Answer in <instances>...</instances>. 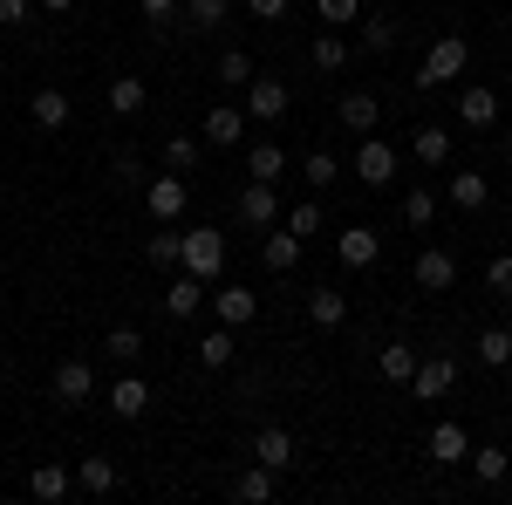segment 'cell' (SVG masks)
I'll use <instances>...</instances> for the list:
<instances>
[{"label": "cell", "instance_id": "42", "mask_svg": "<svg viewBox=\"0 0 512 505\" xmlns=\"http://www.w3.org/2000/svg\"><path fill=\"white\" fill-rule=\"evenodd\" d=\"M315 14L328 28H349V21H362V0H315Z\"/></svg>", "mask_w": 512, "mask_h": 505}, {"label": "cell", "instance_id": "4", "mask_svg": "<svg viewBox=\"0 0 512 505\" xmlns=\"http://www.w3.org/2000/svg\"><path fill=\"white\" fill-rule=\"evenodd\" d=\"M246 458H253V465H267V471H280V478H287V471L301 465V451H294V430H280V424L253 430V444H246Z\"/></svg>", "mask_w": 512, "mask_h": 505}, {"label": "cell", "instance_id": "41", "mask_svg": "<svg viewBox=\"0 0 512 505\" xmlns=\"http://www.w3.org/2000/svg\"><path fill=\"white\" fill-rule=\"evenodd\" d=\"M315 69H328V76H335V69H349V41H342V35H321L315 41Z\"/></svg>", "mask_w": 512, "mask_h": 505}, {"label": "cell", "instance_id": "36", "mask_svg": "<svg viewBox=\"0 0 512 505\" xmlns=\"http://www.w3.org/2000/svg\"><path fill=\"white\" fill-rule=\"evenodd\" d=\"M198 157H205V144H198V137H171V144H164V171H185V178H192Z\"/></svg>", "mask_w": 512, "mask_h": 505}, {"label": "cell", "instance_id": "43", "mask_svg": "<svg viewBox=\"0 0 512 505\" xmlns=\"http://www.w3.org/2000/svg\"><path fill=\"white\" fill-rule=\"evenodd\" d=\"M137 14H144L151 28H171V21L185 14V0H137Z\"/></svg>", "mask_w": 512, "mask_h": 505}, {"label": "cell", "instance_id": "47", "mask_svg": "<svg viewBox=\"0 0 512 505\" xmlns=\"http://www.w3.org/2000/svg\"><path fill=\"white\" fill-rule=\"evenodd\" d=\"M246 14H253V21H280V14H287V0H246Z\"/></svg>", "mask_w": 512, "mask_h": 505}, {"label": "cell", "instance_id": "7", "mask_svg": "<svg viewBox=\"0 0 512 505\" xmlns=\"http://www.w3.org/2000/svg\"><path fill=\"white\" fill-rule=\"evenodd\" d=\"M287 103H294V96H287V82H280V76H253V82H246V117H253V123H280V117H287Z\"/></svg>", "mask_w": 512, "mask_h": 505}, {"label": "cell", "instance_id": "49", "mask_svg": "<svg viewBox=\"0 0 512 505\" xmlns=\"http://www.w3.org/2000/svg\"><path fill=\"white\" fill-rule=\"evenodd\" d=\"M506 157H512V130H506Z\"/></svg>", "mask_w": 512, "mask_h": 505}, {"label": "cell", "instance_id": "5", "mask_svg": "<svg viewBox=\"0 0 512 505\" xmlns=\"http://www.w3.org/2000/svg\"><path fill=\"white\" fill-rule=\"evenodd\" d=\"M185 198H192L185 171H164V178L144 185V205H151V219H164V226H178V219H185Z\"/></svg>", "mask_w": 512, "mask_h": 505}, {"label": "cell", "instance_id": "13", "mask_svg": "<svg viewBox=\"0 0 512 505\" xmlns=\"http://www.w3.org/2000/svg\"><path fill=\"white\" fill-rule=\"evenodd\" d=\"M76 485H82V492H89V499H110V492H117V485H123L117 458H103V451H96V458H76Z\"/></svg>", "mask_w": 512, "mask_h": 505}, {"label": "cell", "instance_id": "9", "mask_svg": "<svg viewBox=\"0 0 512 505\" xmlns=\"http://www.w3.org/2000/svg\"><path fill=\"white\" fill-rule=\"evenodd\" d=\"M499 110H506V103H499V96H492L485 82L458 89V123H465V130H492V123H499Z\"/></svg>", "mask_w": 512, "mask_h": 505}, {"label": "cell", "instance_id": "24", "mask_svg": "<svg viewBox=\"0 0 512 505\" xmlns=\"http://www.w3.org/2000/svg\"><path fill=\"white\" fill-rule=\"evenodd\" d=\"M226 14H233V0H185L178 21H185L192 35H212V28H226Z\"/></svg>", "mask_w": 512, "mask_h": 505}, {"label": "cell", "instance_id": "30", "mask_svg": "<svg viewBox=\"0 0 512 505\" xmlns=\"http://www.w3.org/2000/svg\"><path fill=\"white\" fill-rule=\"evenodd\" d=\"M396 212H403V226H410V233H424V226H431V219H437V198L424 192V185H410V192H403V205H396Z\"/></svg>", "mask_w": 512, "mask_h": 505}, {"label": "cell", "instance_id": "14", "mask_svg": "<svg viewBox=\"0 0 512 505\" xmlns=\"http://www.w3.org/2000/svg\"><path fill=\"white\" fill-rule=\"evenodd\" d=\"M376 253H383V239L369 233V226H349V233L335 239V260L349 273H362V267H376Z\"/></svg>", "mask_w": 512, "mask_h": 505}, {"label": "cell", "instance_id": "34", "mask_svg": "<svg viewBox=\"0 0 512 505\" xmlns=\"http://www.w3.org/2000/svg\"><path fill=\"white\" fill-rule=\"evenodd\" d=\"M233 355H239V349H233V328H226V321H219V328L198 342V362H205V369H226Z\"/></svg>", "mask_w": 512, "mask_h": 505}, {"label": "cell", "instance_id": "26", "mask_svg": "<svg viewBox=\"0 0 512 505\" xmlns=\"http://www.w3.org/2000/svg\"><path fill=\"white\" fill-rule=\"evenodd\" d=\"M472 471H478V485H499L512 471V451L506 444H472Z\"/></svg>", "mask_w": 512, "mask_h": 505}, {"label": "cell", "instance_id": "44", "mask_svg": "<svg viewBox=\"0 0 512 505\" xmlns=\"http://www.w3.org/2000/svg\"><path fill=\"white\" fill-rule=\"evenodd\" d=\"M287 226H294L301 239H315V233H321V205H315V198H301V205L287 212Z\"/></svg>", "mask_w": 512, "mask_h": 505}, {"label": "cell", "instance_id": "25", "mask_svg": "<svg viewBox=\"0 0 512 505\" xmlns=\"http://www.w3.org/2000/svg\"><path fill=\"white\" fill-rule=\"evenodd\" d=\"M28 117H35V130H62V123H69V96H62V89H35Z\"/></svg>", "mask_w": 512, "mask_h": 505}, {"label": "cell", "instance_id": "40", "mask_svg": "<svg viewBox=\"0 0 512 505\" xmlns=\"http://www.w3.org/2000/svg\"><path fill=\"white\" fill-rule=\"evenodd\" d=\"M103 355H117V362H137V355H144V335H137V328H110V335H103Z\"/></svg>", "mask_w": 512, "mask_h": 505}, {"label": "cell", "instance_id": "8", "mask_svg": "<svg viewBox=\"0 0 512 505\" xmlns=\"http://www.w3.org/2000/svg\"><path fill=\"white\" fill-rule=\"evenodd\" d=\"M451 383H458V362H451V355H431V362H417L410 396H417V403H437V396H451Z\"/></svg>", "mask_w": 512, "mask_h": 505}, {"label": "cell", "instance_id": "37", "mask_svg": "<svg viewBox=\"0 0 512 505\" xmlns=\"http://www.w3.org/2000/svg\"><path fill=\"white\" fill-rule=\"evenodd\" d=\"M485 198H492V185H485L478 171H458V185H451V205H458V212H478Z\"/></svg>", "mask_w": 512, "mask_h": 505}, {"label": "cell", "instance_id": "6", "mask_svg": "<svg viewBox=\"0 0 512 505\" xmlns=\"http://www.w3.org/2000/svg\"><path fill=\"white\" fill-rule=\"evenodd\" d=\"M355 185H369V192H376V185H390L396 178V144H383V137H362V151H355Z\"/></svg>", "mask_w": 512, "mask_h": 505}, {"label": "cell", "instance_id": "28", "mask_svg": "<svg viewBox=\"0 0 512 505\" xmlns=\"http://www.w3.org/2000/svg\"><path fill=\"white\" fill-rule=\"evenodd\" d=\"M144 253H151L158 267H185V233H178V226H158V233L144 239Z\"/></svg>", "mask_w": 512, "mask_h": 505}, {"label": "cell", "instance_id": "20", "mask_svg": "<svg viewBox=\"0 0 512 505\" xmlns=\"http://www.w3.org/2000/svg\"><path fill=\"white\" fill-rule=\"evenodd\" d=\"M274 492H280V471H267V465H246V471L233 478V499H239V505H267Z\"/></svg>", "mask_w": 512, "mask_h": 505}, {"label": "cell", "instance_id": "11", "mask_svg": "<svg viewBox=\"0 0 512 505\" xmlns=\"http://www.w3.org/2000/svg\"><path fill=\"white\" fill-rule=\"evenodd\" d=\"M89 396H96V369H89V362H76V355H69V362H62V369H55V403H69V410H82V403H89Z\"/></svg>", "mask_w": 512, "mask_h": 505}, {"label": "cell", "instance_id": "10", "mask_svg": "<svg viewBox=\"0 0 512 505\" xmlns=\"http://www.w3.org/2000/svg\"><path fill=\"white\" fill-rule=\"evenodd\" d=\"M417 287H424V294H451V287H458V260H451L444 246H424V253H417Z\"/></svg>", "mask_w": 512, "mask_h": 505}, {"label": "cell", "instance_id": "3", "mask_svg": "<svg viewBox=\"0 0 512 505\" xmlns=\"http://www.w3.org/2000/svg\"><path fill=\"white\" fill-rule=\"evenodd\" d=\"M219 267H226V233H219V226H192V233H185V273L219 280Z\"/></svg>", "mask_w": 512, "mask_h": 505}, {"label": "cell", "instance_id": "17", "mask_svg": "<svg viewBox=\"0 0 512 505\" xmlns=\"http://www.w3.org/2000/svg\"><path fill=\"white\" fill-rule=\"evenodd\" d=\"M69 492H76V471H69V465H35V478H28V499L62 505Z\"/></svg>", "mask_w": 512, "mask_h": 505}, {"label": "cell", "instance_id": "1", "mask_svg": "<svg viewBox=\"0 0 512 505\" xmlns=\"http://www.w3.org/2000/svg\"><path fill=\"white\" fill-rule=\"evenodd\" d=\"M465 62H472L465 35H437L431 55H424V69H417V89H444V82H458V76H465Z\"/></svg>", "mask_w": 512, "mask_h": 505}, {"label": "cell", "instance_id": "48", "mask_svg": "<svg viewBox=\"0 0 512 505\" xmlns=\"http://www.w3.org/2000/svg\"><path fill=\"white\" fill-rule=\"evenodd\" d=\"M41 7H48V14H69V7H76V0H41Z\"/></svg>", "mask_w": 512, "mask_h": 505}, {"label": "cell", "instance_id": "19", "mask_svg": "<svg viewBox=\"0 0 512 505\" xmlns=\"http://www.w3.org/2000/svg\"><path fill=\"white\" fill-rule=\"evenodd\" d=\"M308 321L315 328H342L349 321V294L342 287H308Z\"/></svg>", "mask_w": 512, "mask_h": 505}, {"label": "cell", "instance_id": "22", "mask_svg": "<svg viewBox=\"0 0 512 505\" xmlns=\"http://www.w3.org/2000/svg\"><path fill=\"white\" fill-rule=\"evenodd\" d=\"M335 117H342V130H362V137H369V130H376V117H383V110H376V96H369V89H349V96H342V110H335Z\"/></svg>", "mask_w": 512, "mask_h": 505}, {"label": "cell", "instance_id": "38", "mask_svg": "<svg viewBox=\"0 0 512 505\" xmlns=\"http://www.w3.org/2000/svg\"><path fill=\"white\" fill-rule=\"evenodd\" d=\"M362 48H369V55H390L396 48V21L390 14H369V21H362Z\"/></svg>", "mask_w": 512, "mask_h": 505}, {"label": "cell", "instance_id": "2", "mask_svg": "<svg viewBox=\"0 0 512 505\" xmlns=\"http://www.w3.org/2000/svg\"><path fill=\"white\" fill-rule=\"evenodd\" d=\"M233 219L246 226V233H274V226H280V192H274V185H260V178H246L239 198H233Z\"/></svg>", "mask_w": 512, "mask_h": 505}, {"label": "cell", "instance_id": "32", "mask_svg": "<svg viewBox=\"0 0 512 505\" xmlns=\"http://www.w3.org/2000/svg\"><path fill=\"white\" fill-rule=\"evenodd\" d=\"M410 151H417V164H444V157H451V130H437V123H424V130L410 137Z\"/></svg>", "mask_w": 512, "mask_h": 505}, {"label": "cell", "instance_id": "15", "mask_svg": "<svg viewBox=\"0 0 512 505\" xmlns=\"http://www.w3.org/2000/svg\"><path fill=\"white\" fill-rule=\"evenodd\" d=\"M198 308H205V280H198V273H178V280L164 287V314H171V321H192Z\"/></svg>", "mask_w": 512, "mask_h": 505}, {"label": "cell", "instance_id": "46", "mask_svg": "<svg viewBox=\"0 0 512 505\" xmlns=\"http://www.w3.org/2000/svg\"><path fill=\"white\" fill-rule=\"evenodd\" d=\"M35 14V0H0V28H21Z\"/></svg>", "mask_w": 512, "mask_h": 505}, {"label": "cell", "instance_id": "31", "mask_svg": "<svg viewBox=\"0 0 512 505\" xmlns=\"http://www.w3.org/2000/svg\"><path fill=\"white\" fill-rule=\"evenodd\" d=\"M110 410H117V417H144V410H151V389L137 383V376H123V383L110 389Z\"/></svg>", "mask_w": 512, "mask_h": 505}, {"label": "cell", "instance_id": "29", "mask_svg": "<svg viewBox=\"0 0 512 505\" xmlns=\"http://www.w3.org/2000/svg\"><path fill=\"white\" fill-rule=\"evenodd\" d=\"M376 369H383V383H403V389H410V376H417V349L390 342V349L376 355Z\"/></svg>", "mask_w": 512, "mask_h": 505}, {"label": "cell", "instance_id": "39", "mask_svg": "<svg viewBox=\"0 0 512 505\" xmlns=\"http://www.w3.org/2000/svg\"><path fill=\"white\" fill-rule=\"evenodd\" d=\"M301 178H308V185H335V178H342V157L335 151H308L301 157Z\"/></svg>", "mask_w": 512, "mask_h": 505}, {"label": "cell", "instance_id": "45", "mask_svg": "<svg viewBox=\"0 0 512 505\" xmlns=\"http://www.w3.org/2000/svg\"><path fill=\"white\" fill-rule=\"evenodd\" d=\"M485 287H492V294H506V301H512V253H499V260L485 267Z\"/></svg>", "mask_w": 512, "mask_h": 505}, {"label": "cell", "instance_id": "12", "mask_svg": "<svg viewBox=\"0 0 512 505\" xmlns=\"http://www.w3.org/2000/svg\"><path fill=\"white\" fill-rule=\"evenodd\" d=\"M301 253H308V239L294 233V226H274V233L260 239V260H267L274 273H294V267H301Z\"/></svg>", "mask_w": 512, "mask_h": 505}, {"label": "cell", "instance_id": "33", "mask_svg": "<svg viewBox=\"0 0 512 505\" xmlns=\"http://www.w3.org/2000/svg\"><path fill=\"white\" fill-rule=\"evenodd\" d=\"M253 76H260V69H253V55H246V48H226V55H219V76H212V82H226V89H246Z\"/></svg>", "mask_w": 512, "mask_h": 505}, {"label": "cell", "instance_id": "27", "mask_svg": "<svg viewBox=\"0 0 512 505\" xmlns=\"http://www.w3.org/2000/svg\"><path fill=\"white\" fill-rule=\"evenodd\" d=\"M144 103H151V89H144V76H117V82H110V110H117V117H137Z\"/></svg>", "mask_w": 512, "mask_h": 505}, {"label": "cell", "instance_id": "16", "mask_svg": "<svg viewBox=\"0 0 512 505\" xmlns=\"http://www.w3.org/2000/svg\"><path fill=\"white\" fill-rule=\"evenodd\" d=\"M212 314H219L226 328H246V321L260 314V294H253V287H219V294H212Z\"/></svg>", "mask_w": 512, "mask_h": 505}, {"label": "cell", "instance_id": "18", "mask_svg": "<svg viewBox=\"0 0 512 505\" xmlns=\"http://www.w3.org/2000/svg\"><path fill=\"white\" fill-rule=\"evenodd\" d=\"M239 137H246V117H239L233 103H219V110H205V144H212V151H233Z\"/></svg>", "mask_w": 512, "mask_h": 505}, {"label": "cell", "instance_id": "21", "mask_svg": "<svg viewBox=\"0 0 512 505\" xmlns=\"http://www.w3.org/2000/svg\"><path fill=\"white\" fill-rule=\"evenodd\" d=\"M431 458L437 465H472V437H465V424H437L431 430Z\"/></svg>", "mask_w": 512, "mask_h": 505}, {"label": "cell", "instance_id": "50", "mask_svg": "<svg viewBox=\"0 0 512 505\" xmlns=\"http://www.w3.org/2000/svg\"><path fill=\"white\" fill-rule=\"evenodd\" d=\"M506 233H512V219H506Z\"/></svg>", "mask_w": 512, "mask_h": 505}, {"label": "cell", "instance_id": "35", "mask_svg": "<svg viewBox=\"0 0 512 505\" xmlns=\"http://www.w3.org/2000/svg\"><path fill=\"white\" fill-rule=\"evenodd\" d=\"M478 362H485V369H512V335L506 328H485V335H478Z\"/></svg>", "mask_w": 512, "mask_h": 505}, {"label": "cell", "instance_id": "23", "mask_svg": "<svg viewBox=\"0 0 512 505\" xmlns=\"http://www.w3.org/2000/svg\"><path fill=\"white\" fill-rule=\"evenodd\" d=\"M246 178H260V185L287 178V151L280 144H246Z\"/></svg>", "mask_w": 512, "mask_h": 505}]
</instances>
